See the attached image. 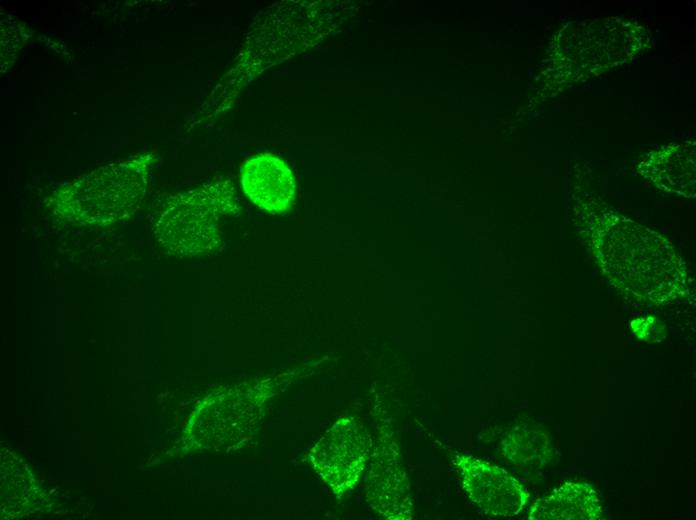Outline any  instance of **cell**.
Instances as JSON below:
<instances>
[{
	"mask_svg": "<svg viewBox=\"0 0 696 520\" xmlns=\"http://www.w3.org/2000/svg\"><path fill=\"white\" fill-rule=\"evenodd\" d=\"M94 172L59 191L58 210L71 221L99 225L132 214L145 192L146 165L131 161Z\"/></svg>",
	"mask_w": 696,
	"mask_h": 520,
	"instance_id": "6da1fadb",
	"label": "cell"
},
{
	"mask_svg": "<svg viewBox=\"0 0 696 520\" xmlns=\"http://www.w3.org/2000/svg\"><path fill=\"white\" fill-rule=\"evenodd\" d=\"M199 189L175 198L163 211L156 226L161 245L180 256H194L217 244L219 213L223 209L220 190Z\"/></svg>",
	"mask_w": 696,
	"mask_h": 520,
	"instance_id": "7a4b0ae2",
	"label": "cell"
},
{
	"mask_svg": "<svg viewBox=\"0 0 696 520\" xmlns=\"http://www.w3.org/2000/svg\"><path fill=\"white\" fill-rule=\"evenodd\" d=\"M454 462L467 496L487 515L513 517L527 504L529 492L503 468L466 454H456Z\"/></svg>",
	"mask_w": 696,
	"mask_h": 520,
	"instance_id": "3957f363",
	"label": "cell"
},
{
	"mask_svg": "<svg viewBox=\"0 0 696 520\" xmlns=\"http://www.w3.org/2000/svg\"><path fill=\"white\" fill-rule=\"evenodd\" d=\"M368 442L351 418H344L324 435L314 449L319 474L336 494L351 489L359 479L368 454Z\"/></svg>",
	"mask_w": 696,
	"mask_h": 520,
	"instance_id": "277c9868",
	"label": "cell"
},
{
	"mask_svg": "<svg viewBox=\"0 0 696 520\" xmlns=\"http://www.w3.org/2000/svg\"><path fill=\"white\" fill-rule=\"evenodd\" d=\"M241 185L254 204L273 212L288 209L296 192L292 170L283 159L270 153L257 154L244 162Z\"/></svg>",
	"mask_w": 696,
	"mask_h": 520,
	"instance_id": "5b68a950",
	"label": "cell"
},
{
	"mask_svg": "<svg viewBox=\"0 0 696 520\" xmlns=\"http://www.w3.org/2000/svg\"><path fill=\"white\" fill-rule=\"evenodd\" d=\"M391 442L378 452L375 474L372 475V490L374 509L384 517L396 520H407L413 516V504L410 486L399 453Z\"/></svg>",
	"mask_w": 696,
	"mask_h": 520,
	"instance_id": "8992f818",
	"label": "cell"
},
{
	"mask_svg": "<svg viewBox=\"0 0 696 520\" xmlns=\"http://www.w3.org/2000/svg\"><path fill=\"white\" fill-rule=\"evenodd\" d=\"M602 505L598 493L586 483L565 482L531 506L528 519L596 520Z\"/></svg>",
	"mask_w": 696,
	"mask_h": 520,
	"instance_id": "52a82bcc",
	"label": "cell"
},
{
	"mask_svg": "<svg viewBox=\"0 0 696 520\" xmlns=\"http://www.w3.org/2000/svg\"><path fill=\"white\" fill-rule=\"evenodd\" d=\"M503 455L518 466L539 469L552 458L548 434L539 425L515 426L502 441Z\"/></svg>",
	"mask_w": 696,
	"mask_h": 520,
	"instance_id": "ba28073f",
	"label": "cell"
}]
</instances>
